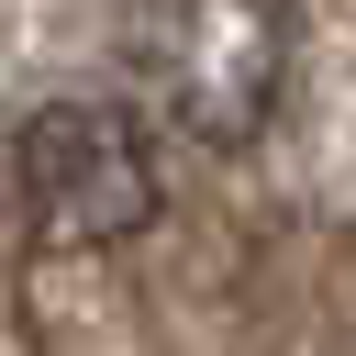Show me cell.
I'll list each match as a JSON object with an SVG mask.
<instances>
[{"mask_svg": "<svg viewBox=\"0 0 356 356\" xmlns=\"http://www.w3.org/2000/svg\"><path fill=\"white\" fill-rule=\"evenodd\" d=\"M289 0H134L122 11V67L145 78V100L211 145V156H245L278 100H289Z\"/></svg>", "mask_w": 356, "mask_h": 356, "instance_id": "cell-1", "label": "cell"}, {"mask_svg": "<svg viewBox=\"0 0 356 356\" xmlns=\"http://www.w3.org/2000/svg\"><path fill=\"white\" fill-rule=\"evenodd\" d=\"M11 189H22L33 245H134L167 211L156 145L122 100H44L11 134Z\"/></svg>", "mask_w": 356, "mask_h": 356, "instance_id": "cell-2", "label": "cell"}]
</instances>
